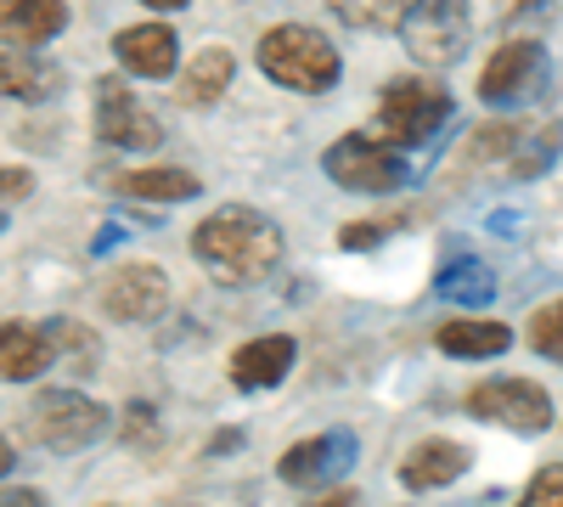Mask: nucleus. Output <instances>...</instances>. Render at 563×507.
<instances>
[{
  "label": "nucleus",
  "instance_id": "obj_1",
  "mask_svg": "<svg viewBox=\"0 0 563 507\" xmlns=\"http://www.w3.org/2000/svg\"><path fill=\"white\" fill-rule=\"evenodd\" d=\"M282 225L265 209L249 203H220L192 225V260L214 276L220 288H254L282 265Z\"/></svg>",
  "mask_w": 563,
  "mask_h": 507
},
{
  "label": "nucleus",
  "instance_id": "obj_2",
  "mask_svg": "<svg viewBox=\"0 0 563 507\" xmlns=\"http://www.w3.org/2000/svg\"><path fill=\"white\" fill-rule=\"evenodd\" d=\"M254 68L282 85V90H299V97H327L339 79H344V57L339 45L327 40L321 29L310 23H276L260 34L254 45Z\"/></svg>",
  "mask_w": 563,
  "mask_h": 507
},
{
  "label": "nucleus",
  "instance_id": "obj_3",
  "mask_svg": "<svg viewBox=\"0 0 563 507\" xmlns=\"http://www.w3.org/2000/svg\"><path fill=\"white\" fill-rule=\"evenodd\" d=\"M321 175L344 192H361V198H395L417 180V164L406 158V147H395L389 135H339L333 147L321 153Z\"/></svg>",
  "mask_w": 563,
  "mask_h": 507
},
{
  "label": "nucleus",
  "instance_id": "obj_4",
  "mask_svg": "<svg viewBox=\"0 0 563 507\" xmlns=\"http://www.w3.org/2000/svg\"><path fill=\"white\" fill-rule=\"evenodd\" d=\"M451 119H456V97L429 74H400L378 90V130L406 153L429 147Z\"/></svg>",
  "mask_w": 563,
  "mask_h": 507
},
{
  "label": "nucleus",
  "instance_id": "obj_5",
  "mask_svg": "<svg viewBox=\"0 0 563 507\" xmlns=\"http://www.w3.org/2000/svg\"><path fill=\"white\" fill-rule=\"evenodd\" d=\"M400 45L422 68H456L474 40V0H411L400 18Z\"/></svg>",
  "mask_w": 563,
  "mask_h": 507
},
{
  "label": "nucleus",
  "instance_id": "obj_6",
  "mask_svg": "<svg viewBox=\"0 0 563 507\" xmlns=\"http://www.w3.org/2000/svg\"><path fill=\"white\" fill-rule=\"evenodd\" d=\"M547 85H552V57H547V45L519 34V40H501L490 63L479 68V102L490 113H512V108H530L547 97Z\"/></svg>",
  "mask_w": 563,
  "mask_h": 507
},
{
  "label": "nucleus",
  "instance_id": "obj_7",
  "mask_svg": "<svg viewBox=\"0 0 563 507\" xmlns=\"http://www.w3.org/2000/svg\"><path fill=\"white\" fill-rule=\"evenodd\" d=\"M108 429H113L108 406H97L79 389H40L34 406H29V434L57 456H74L85 445H97Z\"/></svg>",
  "mask_w": 563,
  "mask_h": 507
},
{
  "label": "nucleus",
  "instance_id": "obj_8",
  "mask_svg": "<svg viewBox=\"0 0 563 507\" xmlns=\"http://www.w3.org/2000/svg\"><path fill=\"white\" fill-rule=\"evenodd\" d=\"M90 124H97V142L113 147V153H153V147H164V119L113 74H102L97 90H90Z\"/></svg>",
  "mask_w": 563,
  "mask_h": 507
},
{
  "label": "nucleus",
  "instance_id": "obj_9",
  "mask_svg": "<svg viewBox=\"0 0 563 507\" xmlns=\"http://www.w3.org/2000/svg\"><path fill=\"white\" fill-rule=\"evenodd\" d=\"M361 463V434L355 429H327V434H310V440H294L288 451L276 456V480L294 485V491H339L344 474Z\"/></svg>",
  "mask_w": 563,
  "mask_h": 507
},
{
  "label": "nucleus",
  "instance_id": "obj_10",
  "mask_svg": "<svg viewBox=\"0 0 563 507\" xmlns=\"http://www.w3.org/2000/svg\"><path fill=\"white\" fill-rule=\"evenodd\" d=\"M467 418L479 423H496L507 434H547L552 429V395L536 384V378H485L467 389Z\"/></svg>",
  "mask_w": 563,
  "mask_h": 507
},
{
  "label": "nucleus",
  "instance_id": "obj_11",
  "mask_svg": "<svg viewBox=\"0 0 563 507\" xmlns=\"http://www.w3.org/2000/svg\"><path fill=\"white\" fill-rule=\"evenodd\" d=\"M102 310L124 328H147L169 310V271L153 265V260H135V265H119L102 288Z\"/></svg>",
  "mask_w": 563,
  "mask_h": 507
},
{
  "label": "nucleus",
  "instance_id": "obj_12",
  "mask_svg": "<svg viewBox=\"0 0 563 507\" xmlns=\"http://www.w3.org/2000/svg\"><path fill=\"white\" fill-rule=\"evenodd\" d=\"M299 366V344L294 333H265V339H249L231 350L225 361V373H231V389H243V395H260V389H276L282 378H288Z\"/></svg>",
  "mask_w": 563,
  "mask_h": 507
},
{
  "label": "nucleus",
  "instance_id": "obj_13",
  "mask_svg": "<svg viewBox=\"0 0 563 507\" xmlns=\"http://www.w3.org/2000/svg\"><path fill=\"white\" fill-rule=\"evenodd\" d=\"M113 63L130 74V79H169L180 68V40L169 23H130L113 34Z\"/></svg>",
  "mask_w": 563,
  "mask_h": 507
},
{
  "label": "nucleus",
  "instance_id": "obj_14",
  "mask_svg": "<svg viewBox=\"0 0 563 507\" xmlns=\"http://www.w3.org/2000/svg\"><path fill=\"white\" fill-rule=\"evenodd\" d=\"M467 469H474V451L462 440H445V434H429L417 440L406 456H400V485L411 496H429V491H451Z\"/></svg>",
  "mask_w": 563,
  "mask_h": 507
},
{
  "label": "nucleus",
  "instance_id": "obj_15",
  "mask_svg": "<svg viewBox=\"0 0 563 507\" xmlns=\"http://www.w3.org/2000/svg\"><path fill=\"white\" fill-rule=\"evenodd\" d=\"M45 366H57V339H52V321H0V378L7 384H34Z\"/></svg>",
  "mask_w": 563,
  "mask_h": 507
},
{
  "label": "nucleus",
  "instance_id": "obj_16",
  "mask_svg": "<svg viewBox=\"0 0 563 507\" xmlns=\"http://www.w3.org/2000/svg\"><path fill=\"white\" fill-rule=\"evenodd\" d=\"M231 79H238V57H231V45H203V52L180 68L175 79V102L180 108H214Z\"/></svg>",
  "mask_w": 563,
  "mask_h": 507
},
{
  "label": "nucleus",
  "instance_id": "obj_17",
  "mask_svg": "<svg viewBox=\"0 0 563 507\" xmlns=\"http://www.w3.org/2000/svg\"><path fill=\"white\" fill-rule=\"evenodd\" d=\"M434 344H440V355H451V361H496V355H507L512 350V328L507 321H490V316H456V321H445V328L434 333Z\"/></svg>",
  "mask_w": 563,
  "mask_h": 507
},
{
  "label": "nucleus",
  "instance_id": "obj_18",
  "mask_svg": "<svg viewBox=\"0 0 563 507\" xmlns=\"http://www.w3.org/2000/svg\"><path fill=\"white\" fill-rule=\"evenodd\" d=\"M434 294H440L445 305H456V310H490V305H496V294H501V283H496V271H490L485 260L456 254V260H445V265H440Z\"/></svg>",
  "mask_w": 563,
  "mask_h": 507
},
{
  "label": "nucleus",
  "instance_id": "obj_19",
  "mask_svg": "<svg viewBox=\"0 0 563 507\" xmlns=\"http://www.w3.org/2000/svg\"><path fill=\"white\" fill-rule=\"evenodd\" d=\"M0 29L7 45H52L68 29L63 0H0Z\"/></svg>",
  "mask_w": 563,
  "mask_h": 507
},
{
  "label": "nucleus",
  "instance_id": "obj_20",
  "mask_svg": "<svg viewBox=\"0 0 563 507\" xmlns=\"http://www.w3.org/2000/svg\"><path fill=\"white\" fill-rule=\"evenodd\" d=\"M113 192L164 209V203H192L203 192V180L192 169H124V175H113Z\"/></svg>",
  "mask_w": 563,
  "mask_h": 507
},
{
  "label": "nucleus",
  "instance_id": "obj_21",
  "mask_svg": "<svg viewBox=\"0 0 563 507\" xmlns=\"http://www.w3.org/2000/svg\"><path fill=\"white\" fill-rule=\"evenodd\" d=\"M0 79H7L12 102H45L63 85V68L40 63V45H7V57H0Z\"/></svg>",
  "mask_w": 563,
  "mask_h": 507
},
{
  "label": "nucleus",
  "instance_id": "obj_22",
  "mask_svg": "<svg viewBox=\"0 0 563 507\" xmlns=\"http://www.w3.org/2000/svg\"><path fill=\"white\" fill-rule=\"evenodd\" d=\"M52 339H57V355L68 361V373H74V378H90V373H97L102 344H97V333H90L85 321H68V316H57V321H52Z\"/></svg>",
  "mask_w": 563,
  "mask_h": 507
},
{
  "label": "nucleus",
  "instance_id": "obj_23",
  "mask_svg": "<svg viewBox=\"0 0 563 507\" xmlns=\"http://www.w3.org/2000/svg\"><path fill=\"white\" fill-rule=\"evenodd\" d=\"M558 153H563V124H547V130H536V135H525V142H519V153L507 158V175L512 180H536V175L552 169Z\"/></svg>",
  "mask_w": 563,
  "mask_h": 507
},
{
  "label": "nucleus",
  "instance_id": "obj_24",
  "mask_svg": "<svg viewBox=\"0 0 563 507\" xmlns=\"http://www.w3.org/2000/svg\"><path fill=\"white\" fill-rule=\"evenodd\" d=\"M525 344H530L541 361L563 366V294L530 310V321H525Z\"/></svg>",
  "mask_w": 563,
  "mask_h": 507
},
{
  "label": "nucleus",
  "instance_id": "obj_25",
  "mask_svg": "<svg viewBox=\"0 0 563 507\" xmlns=\"http://www.w3.org/2000/svg\"><path fill=\"white\" fill-rule=\"evenodd\" d=\"M525 142V124H479L467 135V164H496V158H512Z\"/></svg>",
  "mask_w": 563,
  "mask_h": 507
},
{
  "label": "nucleus",
  "instance_id": "obj_26",
  "mask_svg": "<svg viewBox=\"0 0 563 507\" xmlns=\"http://www.w3.org/2000/svg\"><path fill=\"white\" fill-rule=\"evenodd\" d=\"M158 440H164L158 411H153L147 400H130V406L119 411V445H130V451H158Z\"/></svg>",
  "mask_w": 563,
  "mask_h": 507
},
{
  "label": "nucleus",
  "instance_id": "obj_27",
  "mask_svg": "<svg viewBox=\"0 0 563 507\" xmlns=\"http://www.w3.org/2000/svg\"><path fill=\"white\" fill-rule=\"evenodd\" d=\"M496 23L501 29H552L558 0H496Z\"/></svg>",
  "mask_w": 563,
  "mask_h": 507
},
{
  "label": "nucleus",
  "instance_id": "obj_28",
  "mask_svg": "<svg viewBox=\"0 0 563 507\" xmlns=\"http://www.w3.org/2000/svg\"><path fill=\"white\" fill-rule=\"evenodd\" d=\"M400 232V220H350L344 232H339V249L344 254H366V249H378Z\"/></svg>",
  "mask_w": 563,
  "mask_h": 507
},
{
  "label": "nucleus",
  "instance_id": "obj_29",
  "mask_svg": "<svg viewBox=\"0 0 563 507\" xmlns=\"http://www.w3.org/2000/svg\"><path fill=\"white\" fill-rule=\"evenodd\" d=\"M525 502H530V507H558V502H563V463H547V469L525 485Z\"/></svg>",
  "mask_w": 563,
  "mask_h": 507
},
{
  "label": "nucleus",
  "instance_id": "obj_30",
  "mask_svg": "<svg viewBox=\"0 0 563 507\" xmlns=\"http://www.w3.org/2000/svg\"><path fill=\"white\" fill-rule=\"evenodd\" d=\"M29 192H34V175H29L23 164H12V169H7V203H18V198H29Z\"/></svg>",
  "mask_w": 563,
  "mask_h": 507
},
{
  "label": "nucleus",
  "instance_id": "obj_31",
  "mask_svg": "<svg viewBox=\"0 0 563 507\" xmlns=\"http://www.w3.org/2000/svg\"><path fill=\"white\" fill-rule=\"evenodd\" d=\"M243 440H249V434H243V429H220V434H214V440H209V456H225V451H238V445H243Z\"/></svg>",
  "mask_w": 563,
  "mask_h": 507
},
{
  "label": "nucleus",
  "instance_id": "obj_32",
  "mask_svg": "<svg viewBox=\"0 0 563 507\" xmlns=\"http://www.w3.org/2000/svg\"><path fill=\"white\" fill-rule=\"evenodd\" d=\"M512 225H519V220H512L507 209H496V214H490V232H496V238H512Z\"/></svg>",
  "mask_w": 563,
  "mask_h": 507
},
{
  "label": "nucleus",
  "instance_id": "obj_33",
  "mask_svg": "<svg viewBox=\"0 0 563 507\" xmlns=\"http://www.w3.org/2000/svg\"><path fill=\"white\" fill-rule=\"evenodd\" d=\"M141 7H153V12H180V7H192V0H141Z\"/></svg>",
  "mask_w": 563,
  "mask_h": 507
},
{
  "label": "nucleus",
  "instance_id": "obj_34",
  "mask_svg": "<svg viewBox=\"0 0 563 507\" xmlns=\"http://www.w3.org/2000/svg\"><path fill=\"white\" fill-rule=\"evenodd\" d=\"M7 502H40V491H29V485H23V491H18V485H7Z\"/></svg>",
  "mask_w": 563,
  "mask_h": 507
}]
</instances>
